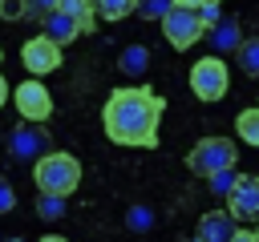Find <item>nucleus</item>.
<instances>
[{"instance_id":"obj_28","label":"nucleus","mask_w":259,"mask_h":242,"mask_svg":"<svg viewBox=\"0 0 259 242\" xmlns=\"http://www.w3.org/2000/svg\"><path fill=\"white\" fill-rule=\"evenodd\" d=\"M4 101H8V81L0 77V105H4Z\"/></svg>"},{"instance_id":"obj_22","label":"nucleus","mask_w":259,"mask_h":242,"mask_svg":"<svg viewBox=\"0 0 259 242\" xmlns=\"http://www.w3.org/2000/svg\"><path fill=\"white\" fill-rule=\"evenodd\" d=\"M0 16L4 20H24L28 16V0H0Z\"/></svg>"},{"instance_id":"obj_3","label":"nucleus","mask_w":259,"mask_h":242,"mask_svg":"<svg viewBox=\"0 0 259 242\" xmlns=\"http://www.w3.org/2000/svg\"><path fill=\"white\" fill-rule=\"evenodd\" d=\"M235 161H239V145L227 141V137H202L186 153V169L198 173V177H214L223 169H235Z\"/></svg>"},{"instance_id":"obj_5","label":"nucleus","mask_w":259,"mask_h":242,"mask_svg":"<svg viewBox=\"0 0 259 242\" xmlns=\"http://www.w3.org/2000/svg\"><path fill=\"white\" fill-rule=\"evenodd\" d=\"M20 65H24L32 77L57 73V69H61V44L49 40L45 32H40V36H28V40L20 44Z\"/></svg>"},{"instance_id":"obj_14","label":"nucleus","mask_w":259,"mask_h":242,"mask_svg":"<svg viewBox=\"0 0 259 242\" xmlns=\"http://www.w3.org/2000/svg\"><path fill=\"white\" fill-rule=\"evenodd\" d=\"M210 44H214V48L235 52V48L243 44V28H239V20H227V16H223V24H214V28H210Z\"/></svg>"},{"instance_id":"obj_2","label":"nucleus","mask_w":259,"mask_h":242,"mask_svg":"<svg viewBox=\"0 0 259 242\" xmlns=\"http://www.w3.org/2000/svg\"><path fill=\"white\" fill-rule=\"evenodd\" d=\"M32 177H36V190H40V194L69 198V194L81 186V161H77L73 153H65V149H49L45 157H36Z\"/></svg>"},{"instance_id":"obj_9","label":"nucleus","mask_w":259,"mask_h":242,"mask_svg":"<svg viewBox=\"0 0 259 242\" xmlns=\"http://www.w3.org/2000/svg\"><path fill=\"white\" fill-rule=\"evenodd\" d=\"M8 145H12V157H20V161H36V157L49 153V133H45L40 125H28V121H24L20 129H12Z\"/></svg>"},{"instance_id":"obj_20","label":"nucleus","mask_w":259,"mask_h":242,"mask_svg":"<svg viewBox=\"0 0 259 242\" xmlns=\"http://www.w3.org/2000/svg\"><path fill=\"white\" fill-rule=\"evenodd\" d=\"M235 186H239V173H235V169H223V173H214V177H210V190H214L219 198H231V190H235Z\"/></svg>"},{"instance_id":"obj_12","label":"nucleus","mask_w":259,"mask_h":242,"mask_svg":"<svg viewBox=\"0 0 259 242\" xmlns=\"http://www.w3.org/2000/svg\"><path fill=\"white\" fill-rule=\"evenodd\" d=\"M117 69L125 73V77H146V69H150V48H142V44H130V48H121V56H117Z\"/></svg>"},{"instance_id":"obj_19","label":"nucleus","mask_w":259,"mask_h":242,"mask_svg":"<svg viewBox=\"0 0 259 242\" xmlns=\"http://www.w3.org/2000/svg\"><path fill=\"white\" fill-rule=\"evenodd\" d=\"M36 214H40L45 222H57V218L65 214V198H57V194H40V202H36Z\"/></svg>"},{"instance_id":"obj_18","label":"nucleus","mask_w":259,"mask_h":242,"mask_svg":"<svg viewBox=\"0 0 259 242\" xmlns=\"http://www.w3.org/2000/svg\"><path fill=\"white\" fill-rule=\"evenodd\" d=\"M142 20H166L170 12H174V0H138V8H134Z\"/></svg>"},{"instance_id":"obj_13","label":"nucleus","mask_w":259,"mask_h":242,"mask_svg":"<svg viewBox=\"0 0 259 242\" xmlns=\"http://www.w3.org/2000/svg\"><path fill=\"white\" fill-rule=\"evenodd\" d=\"M81 32H93V24H97V12H93V0H61L57 4Z\"/></svg>"},{"instance_id":"obj_31","label":"nucleus","mask_w":259,"mask_h":242,"mask_svg":"<svg viewBox=\"0 0 259 242\" xmlns=\"http://www.w3.org/2000/svg\"><path fill=\"white\" fill-rule=\"evenodd\" d=\"M0 56H4V48H0Z\"/></svg>"},{"instance_id":"obj_17","label":"nucleus","mask_w":259,"mask_h":242,"mask_svg":"<svg viewBox=\"0 0 259 242\" xmlns=\"http://www.w3.org/2000/svg\"><path fill=\"white\" fill-rule=\"evenodd\" d=\"M134 8H138V0H93V12L101 20H125Z\"/></svg>"},{"instance_id":"obj_26","label":"nucleus","mask_w":259,"mask_h":242,"mask_svg":"<svg viewBox=\"0 0 259 242\" xmlns=\"http://www.w3.org/2000/svg\"><path fill=\"white\" fill-rule=\"evenodd\" d=\"M231 242H259V234H255V230H235Z\"/></svg>"},{"instance_id":"obj_6","label":"nucleus","mask_w":259,"mask_h":242,"mask_svg":"<svg viewBox=\"0 0 259 242\" xmlns=\"http://www.w3.org/2000/svg\"><path fill=\"white\" fill-rule=\"evenodd\" d=\"M12 101H16V113L28 125H45L49 113H53V97H49V89L40 81H20L16 93H12Z\"/></svg>"},{"instance_id":"obj_24","label":"nucleus","mask_w":259,"mask_h":242,"mask_svg":"<svg viewBox=\"0 0 259 242\" xmlns=\"http://www.w3.org/2000/svg\"><path fill=\"white\" fill-rule=\"evenodd\" d=\"M57 4H61V0H28V12H32L36 20H40V16H49V12H57Z\"/></svg>"},{"instance_id":"obj_15","label":"nucleus","mask_w":259,"mask_h":242,"mask_svg":"<svg viewBox=\"0 0 259 242\" xmlns=\"http://www.w3.org/2000/svg\"><path fill=\"white\" fill-rule=\"evenodd\" d=\"M235 133H239V141H247V145L259 149V105H251V109H243L235 117Z\"/></svg>"},{"instance_id":"obj_16","label":"nucleus","mask_w":259,"mask_h":242,"mask_svg":"<svg viewBox=\"0 0 259 242\" xmlns=\"http://www.w3.org/2000/svg\"><path fill=\"white\" fill-rule=\"evenodd\" d=\"M235 56H239V69L247 77H259V36H243V44L235 48Z\"/></svg>"},{"instance_id":"obj_7","label":"nucleus","mask_w":259,"mask_h":242,"mask_svg":"<svg viewBox=\"0 0 259 242\" xmlns=\"http://www.w3.org/2000/svg\"><path fill=\"white\" fill-rule=\"evenodd\" d=\"M202 20H198V12H190V8H174L166 20H162V36L170 40V48H194L198 40H202Z\"/></svg>"},{"instance_id":"obj_30","label":"nucleus","mask_w":259,"mask_h":242,"mask_svg":"<svg viewBox=\"0 0 259 242\" xmlns=\"http://www.w3.org/2000/svg\"><path fill=\"white\" fill-rule=\"evenodd\" d=\"M194 242H202V238H194Z\"/></svg>"},{"instance_id":"obj_23","label":"nucleus","mask_w":259,"mask_h":242,"mask_svg":"<svg viewBox=\"0 0 259 242\" xmlns=\"http://www.w3.org/2000/svg\"><path fill=\"white\" fill-rule=\"evenodd\" d=\"M125 226H130V230H146V226H150V210H146V206H134V210L125 214Z\"/></svg>"},{"instance_id":"obj_21","label":"nucleus","mask_w":259,"mask_h":242,"mask_svg":"<svg viewBox=\"0 0 259 242\" xmlns=\"http://www.w3.org/2000/svg\"><path fill=\"white\" fill-rule=\"evenodd\" d=\"M198 20H202V28L210 32L214 24H223V8H219V0H206L202 8H198Z\"/></svg>"},{"instance_id":"obj_27","label":"nucleus","mask_w":259,"mask_h":242,"mask_svg":"<svg viewBox=\"0 0 259 242\" xmlns=\"http://www.w3.org/2000/svg\"><path fill=\"white\" fill-rule=\"evenodd\" d=\"M206 0H174V8H190V12H198Z\"/></svg>"},{"instance_id":"obj_10","label":"nucleus","mask_w":259,"mask_h":242,"mask_svg":"<svg viewBox=\"0 0 259 242\" xmlns=\"http://www.w3.org/2000/svg\"><path fill=\"white\" fill-rule=\"evenodd\" d=\"M235 230H239V226H235V218H231L227 210H206V214L198 218V238H202V242H231Z\"/></svg>"},{"instance_id":"obj_1","label":"nucleus","mask_w":259,"mask_h":242,"mask_svg":"<svg viewBox=\"0 0 259 242\" xmlns=\"http://www.w3.org/2000/svg\"><path fill=\"white\" fill-rule=\"evenodd\" d=\"M158 121H162V97H154L150 85H125L105 97L101 125L113 145H134V149L158 145Z\"/></svg>"},{"instance_id":"obj_29","label":"nucleus","mask_w":259,"mask_h":242,"mask_svg":"<svg viewBox=\"0 0 259 242\" xmlns=\"http://www.w3.org/2000/svg\"><path fill=\"white\" fill-rule=\"evenodd\" d=\"M36 242H65L61 234H45V238H36Z\"/></svg>"},{"instance_id":"obj_25","label":"nucleus","mask_w":259,"mask_h":242,"mask_svg":"<svg viewBox=\"0 0 259 242\" xmlns=\"http://www.w3.org/2000/svg\"><path fill=\"white\" fill-rule=\"evenodd\" d=\"M12 206H16V190H12V186L0 177V214H8Z\"/></svg>"},{"instance_id":"obj_4","label":"nucleus","mask_w":259,"mask_h":242,"mask_svg":"<svg viewBox=\"0 0 259 242\" xmlns=\"http://www.w3.org/2000/svg\"><path fill=\"white\" fill-rule=\"evenodd\" d=\"M231 89V73H227V60L223 56H198L190 65V93L198 101H223Z\"/></svg>"},{"instance_id":"obj_11","label":"nucleus","mask_w":259,"mask_h":242,"mask_svg":"<svg viewBox=\"0 0 259 242\" xmlns=\"http://www.w3.org/2000/svg\"><path fill=\"white\" fill-rule=\"evenodd\" d=\"M40 24H45V36H49V40H57L61 48H65L69 40H77V36H81V28H77L61 8H57V12H49V16H40Z\"/></svg>"},{"instance_id":"obj_8","label":"nucleus","mask_w":259,"mask_h":242,"mask_svg":"<svg viewBox=\"0 0 259 242\" xmlns=\"http://www.w3.org/2000/svg\"><path fill=\"white\" fill-rule=\"evenodd\" d=\"M227 214L235 222H259V177L255 173H239V186L227 198Z\"/></svg>"}]
</instances>
